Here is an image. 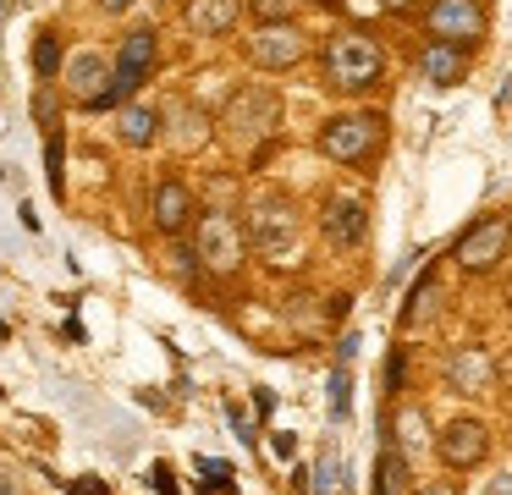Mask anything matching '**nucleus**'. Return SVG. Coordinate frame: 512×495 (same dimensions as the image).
Instances as JSON below:
<instances>
[{
  "label": "nucleus",
  "mask_w": 512,
  "mask_h": 495,
  "mask_svg": "<svg viewBox=\"0 0 512 495\" xmlns=\"http://www.w3.org/2000/svg\"><path fill=\"white\" fill-rule=\"evenodd\" d=\"M380 6H386V11H413L419 0H380Z\"/></svg>",
  "instance_id": "nucleus-26"
},
{
  "label": "nucleus",
  "mask_w": 512,
  "mask_h": 495,
  "mask_svg": "<svg viewBox=\"0 0 512 495\" xmlns=\"http://www.w3.org/2000/svg\"><path fill=\"white\" fill-rule=\"evenodd\" d=\"M259 28H270V22H292V0H259Z\"/></svg>",
  "instance_id": "nucleus-22"
},
{
  "label": "nucleus",
  "mask_w": 512,
  "mask_h": 495,
  "mask_svg": "<svg viewBox=\"0 0 512 495\" xmlns=\"http://www.w3.org/2000/svg\"><path fill=\"white\" fill-rule=\"evenodd\" d=\"M435 297H441L435 292V270H424L419 281H413V292H408V308H402V330H419L424 319L435 314Z\"/></svg>",
  "instance_id": "nucleus-19"
},
{
  "label": "nucleus",
  "mask_w": 512,
  "mask_h": 495,
  "mask_svg": "<svg viewBox=\"0 0 512 495\" xmlns=\"http://www.w3.org/2000/svg\"><path fill=\"white\" fill-rule=\"evenodd\" d=\"M380 143H386V121L375 110H342L320 127V154L336 165H369Z\"/></svg>",
  "instance_id": "nucleus-5"
},
{
  "label": "nucleus",
  "mask_w": 512,
  "mask_h": 495,
  "mask_svg": "<svg viewBox=\"0 0 512 495\" xmlns=\"http://www.w3.org/2000/svg\"><path fill=\"white\" fill-rule=\"evenodd\" d=\"M193 264L204 275H237L248 264V231L232 209H199L193 220Z\"/></svg>",
  "instance_id": "nucleus-3"
},
{
  "label": "nucleus",
  "mask_w": 512,
  "mask_h": 495,
  "mask_svg": "<svg viewBox=\"0 0 512 495\" xmlns=\"http://www.w3.org/2000/svg\"><path fill=\"white\" fill-rule=\"evenodd\" d=\"M67 88L78 94V105L94 110V99L111 88V66H105V55H78V61L67 66Z\"/></svg>",
  "instance_id": "nucleus-16"
},
{
  "label": "nucleus",
  "mask_w": 512,
  "mask_h": 495,
  "mask_svg": "<svg viewBox=\"0 0 512 495\" xmlns=\"http://www.w3.org/2000/svg\"><path fill=\"white\" fill-rule=\"evenodd\" d=\"M424 446H435V435H430V413H424L419 402H402L397 413H391V451H397L402 468H413V462L424 457Z\"/></svg>",
  "instance_id": "nucleus-14"
},
{
  "label": "nucleus",
  "mask_w": 512,
  "mask_h": 495,
  "mask_svg": "<svg viewBox=\"0 0 512 495\" xmlns=\"http://www.w3.org/2000/svg\"><path fill=\"white\" fill-rule=\"evenodd\" d=\"M237 17H243V0H188V6H182V22H188L199 39H221V33H232Z\"/></svg>",
  "instance_id": "nucleus-15"
},
{
  "label": "nucleus",
  "mask_w": 512,
  "mask_h": 495,
  "mask_svg": "<svg viewBox=\"0 0 512 495\" xmlns=\"http://www.w3.org/2000/svg\"><path fill=\"white\" fill-rule=\"evenodd\" d=\"M160 127H166V116L155 105H122V116H116V132H122L127 149H149L160 138Z\"/></svg>",
  "instance_id": "nucleus-17"
},
{
  "label": "nucleus",
  "mask_w": 512,
  "mask_h": 495,
  "mask_svg": "<svg viewBox=\"0 0 512 495\" xmlns=\"http://www.w3.org/2000/svg\"><path fill=\"white\" fill-rule=\"evenodd\" d=\"M441 380H446V391H457V396H485V391H496V358H490L485 347H452Z\"/></svg>",
  "instance_id": "nucleus-12"
},
{
  "label": "nucleus",
  "mask_w": 512,
  "mask_h": 495,
  "mask_svg": "<svg viewBox=\"0 0 512 495\" xmlns=\"http://www.w3.org/2000/svg\"><path fill=\"white\" fill-rule=\"evenodd\" d=\"M149 220H155L160 237H182V231L199 220V204H193L188 182H177V176L155 182V193H149Z\"/></svg>",
  "instance_id": "nucleus-13"
},
{
  "label": "nucleus",
  "mask_w": 512,
  "mask_h": 495,
  "mask_svg": "<svg viewBox=\"0 0 512 495\" xmlns=\"http://www.w3.org/2000/svg\"><path fill=\"white\" fill-rule=\"evenodd\" d=\"M221 138H226V149L232 154H254V149H265L270 138H276V127H281V94L276 88H265V83H248V88H237L232 99L221 105Z\"/></svg>",
  "instance_id": "nucleus-2"
},
{
  "label": "nucleus",
  "mask_w": 512,
  "mask_h": 495,
  "mask_svg": "<svg viewBox=\"0 0 512 495\" xmlns=\"http://www.w3.org/2000/svg\"><path fill=\"white\" fill-rule=\"evenodd\" d=\"M413 495H463V490H457L452 479H430V484H419Z\"/></svg>",
  "instance_id": "nucleus-23"
},
{
  "label": "nucleus",
  "mask_w": 512,
  "mask_h": 495,
  "mask_svg": "<svg viewBox=\"0 0 512 495\" xmlns=\"http://www.w3.org/2000/svg\"><path fill=\"white\" fill-rule=\"evenodd\" d=\"M171 116H177V132H171V143H177V149H199L204 132H210V121H204L199 110H171Z\"/></svg>",
  "instance_id": "nucleus-20"
},
{
  "label": "nucleus",
  "mask_w": 512,
  "mask_h": 495,
  "mask_svg": "<svg viewBox=\"0 0 512 495\" xmlns=\"http://www.w3.org/2000/svg\"><path fill=\"white\" fill-rule=\"evenodd\" d=\"M419 66L435 88H452V83H463V72H468V50H457V44H424Z\"/></svg>",
  "instance_id": "nucleus-18"
},
{
  "label": "nucleus",
  "mask_w": 512,
  "mask_h": 495,
  "mask_svg": "<svg viewBox=\"0 0 512 495\" xmlns=\"http://www.w3.org/2000/svg\"><path fill=\"white\" fill-rule=\"evenodd\" d=\"M56 66H61L56 33H39V44H34V72H39V77H56Z\"/></svg>",
  "instance_id": "nucleus-21"
},
{
  "label": "nucleus",
  "mask_w": 512,
  "mask_h": 495,
  "mask_svg": "<svg viewBox=\"0 0 512 495\" xmlns=\"http://www.w3.org/2000/svg\"><path fill=\"white\" fill-rule=\"evenodd\" d=\"M155 55H160V33H155V28H133V33H127V39H122V55H116V66H111V88L94 99V110L127 105V99L144 88V77H149V66H155Z\"/></svg>",
  "instance_id": "nucleus-6"
},
{
  "label": "nucleus",
  "mask_w": 512,
  "mask_h": 495,
  "mask_svg": "<svg viewBox=\"0 0 512 495\" xmlns=\"http://www.w3.org/2000/svg\"><path fill=\"white\" fill-rule=\"evenodd\" d=\"M243 55L259 72H292V66L309 55V39H303L298 22H270V28H254L243 39Z\"/></svg>",
  "instance_id": "nucleus-8"
},
{
  "label": "nucleus",
  "mask_w": 512,
  "mask_h": 495,
  "mask_svg": "<svg viewBox=\"0 0 512 495\" xmlns=\"http://www.w3.org/2000/svg\"><path fill=\"white\" fill-rule=\"evenodd\" d=\"M424 33H430V44H457V50H468V44L485 33V6H479V0H430V6H424Z\"/></svg>",
  "instance_id": "nucleus-9"
},
{
  "label": "nucleus",
  "mask_w": 512,
  "mask_h": 495,
  "mask_svg": "<svg viewBox=\"0 0 512 495\" xmlns=\"http://www.w3.org/2000/svg\"><path fill=\"white\" fill-rule=\"evenodd\" d=\"M243 231H248V248H259L265 259H281V253H292L303 242V209L287 193H259L248 204Z\"/></svg>",
  "instance_id": "nucleus-4"
},
{
  "label": "nucleus",
  "mask_w": 512,
  "mask_h": 495,
  "mask_svg": "<svg viewBox=\"0 0 512 495\" xmlns=\"http://www.w3.org/2000/svg\"><path fill=\"white\" fill-rule=\"evenodd\" d=\"M320 72L336 94H369V88H380V77H386V50H380L369 33L342 28L320 44Z\"/></svg>",
  "instance_id": "nucleus-1"
},
{
  "label": "nucleus",
  "mask_w": 512,
  "mask_h": 495,
  "mask_svg": "<svg viewBox=\"0 0 512 495\" xmlns=\"http://www.w3.org/2000/svg\"><path fill=\"white\" fill-rule=\"evenodd\" d=\"M485 495H512V468H507V473H496V479L485 484Z\"/></svg>",
  "instance_id": "nucleus-24"
},
{
  "label": "nucleus",
  "mask_w": 512,
  "mask_h": 495,
  "mask_svg": "<svg viewBox=\"0 0 512 495\" xmlns=\"http://www.w3.org/2000/svg\"><path fill=\"white\" fill-rule=\"evenodd\" d=\"M320 237L331 242V248H358V242L369 237V209H364V198H353V193H325V204H320Z\"/></svg>",
  "instance_id": "nucleus-11"
},
{
  "label": "nucleus",
  "mask_w": 512,
  "mask_h": 495,
  "mask_svg": "<svg viewBox=\"0 0 512 495\" xmlns=\"http://www.w3.org/2000/svg\"><path fill=\"white\" fill-rule=\"evenodd\" d=\"M100 6H105V11H127L133 0H100Z\"/></svg>",
  "instance_id": "nucleus-27"
},
{
  "label": "nucleus",
  "mask_w": 512,
  "mask_h": 495,
  "mask_svg": "<svg viewBox=\"0 0 512 495\" xmlns=\"http://www.w3.org/2000/svg\"><path fill=\"white\" fill-rule=\"evenodd\" d=\"M435 457H441L452 473L485 468V457H490V429H485V418H452V424L435 435Z\"/></svg>",
  "instance_id": "nucleus-10"
},
{
  "label": "nucleus",
  "mask_w": 512,
  "mask_h": 495,
  "mask_svg": "<svg viewBox=\"0 0 512 495\" xmlns=\"http://www.w3.org/2000/svg\"><path fill=\"white\" fill-rule=\"evenodd\" d=\"M72 495H105V484L100 479H83V484H72Z\"/></svg>",
  "instance_id": "nucleus-25"
},
{
  "label": "nucleus",
  "mask_w": 512,
  "mask_h": 495,
  "mask_svg": "<svg viewBox=\"0 0 512 495\" xmlns=\"http://www.w3.org/2000/svg\"><path fill=\"white\" fill-rule=\"evenodd\" d=\"M507 253H512V220L507 215H485V220H474V226L457 237L452 259H457L463 275H490Z\"/></svg>",
  "instance_id": "nucleus-7"
}]
</instances>
